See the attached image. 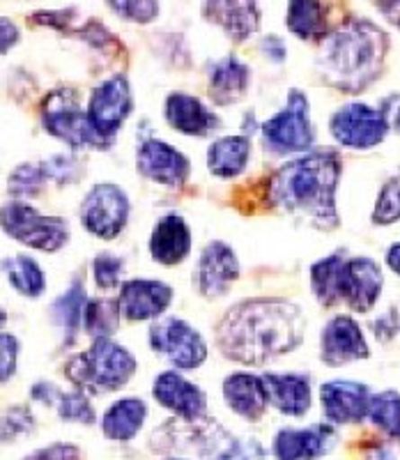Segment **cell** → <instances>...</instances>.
<instances>
[{
    "instance_id": "1",
    "label": "cell",
    "mask_w": 400,
    "mask_h": 460,
    "mask_svg": "<svg viewBox=\"0 0 400 460\" xmlns=\"http://www.w3.org/2000/svg\"><path fill=\"white\" fill-rule=\"evenodd\" d=\"M307 318L295 302L283 297H253L235 304L217 324V345L224 357L262 367L299 348Z\"/></svg>"
},
{
    "instance_id": "2",
    "label": "cell",
    "mask_w": 400,
    "mask_h": 460,
    "mask_svg": "<svg viewBox=\"0 0 400 460\" xmlns=\"http://www.w3.org/2000/svg\"><path fill=\"white\" fill-rule=\"evenodd\" d=\"M343 164L336 150H311L274 171L267 182V203L286 215L333 230L341 224L336 189Z\"/></svg>"
},
{
    "instance_id": "3",
    "label": "cell",
    "mask_w": 400,
    "mask_h": 460,
    "mask_svg": "<svg viewBox=\"0 0 400 460\" xmlns=\"http://www.w3.org/2000/svg\"><path fill=\"white\" fill-rule=\"evenodd\" d=\"M389 40L369 19H348L320 40L317 67L329 85L359 93L373 84L385 63Z\"/></svg>"
},
{
    "instance_id": "4",
    "label": "cell",
    "mask_w": 400,
    "mask_h": 460,
    "mask_svg": "<svg viewBox=\"0 0 400 460\" xmlns=\"http://www.w3.org/2000/svg\"><path fill=\"white\" fill-rule=\"evenodd\" d=\"M385 277L369 256L332 253L311 267V290L323 306L345 302L357 314H369L382 295Z\"/></svg>"
},
{
    "instance_id": "5",
    "label": "cell",
    "mask_w": 400,
    "mask_h": 460,
    "mask_svg": "<svg viewBox=\"0 0 400 460\" xmlns=\"http://www.w3.org/2000/svg\"><path fill=\"white\" fill-rule=\"evenodd\" d=\"M136 357L113 339L93 341L85 352H78L65 367V376L78 392L109 394L125 387L136 373Z\"/></svg>"
},
{
    "instance_id": "6",
    "label": "cell",
    "mask_w": 400,
    "mask_h": 460,
    "mask_svg": "<svg viewBox=\"0 0 400 460\" xmlns=\"http://www.w3.org/2000/svg\"><path fill=\"white\" fill-rule=\"evenodd\" d=\"M260 131H262L267 150L276 155L311 152L316 143V131L311 125V106H308L307 94L302 90H290L283 109L262 122Z\"/></svg>"
},
{
    "instance_id": "7",
    "label": "cell",
    "mask_w": 400,
    "mask_h": 460,
    "mask_svg": "<svg viewBox=\"0 0 400 460\" xmlns=\"http://www.w3.org/2000/svg\"><path fill=\"white\" fill-rule=\"evenodd\" d=\"M42 125L47 134L60 138L63 143L72 146L74 150L81 147H94V150H106L109 143L94 134L93 125L88 120V113L81 109L76 93L69 88L53 90L42 102Z\"/></svg>"
},
{
    "instance_id": "8",
    "label": "cell",
    "mask_w": 400,
    "mask_h": 460,
    "mask_svg": "<svg viewBox=\"0 0 400 460\" xmlns=\"http://www.w3.org/2000/svg\"><path fill=\"white\" fill-rule=\"evenodd\" d=\"M3 230L12 240L37 249V252H60L69 242V224L63 217H47L23 200L3 205Z\"/></svg>"
},
{
    "instance_id": "9",
    "label": "cell",
    "mask_w": 400,
    "mask_h": 460,
    "mask_svg": "<svg viewBox=\"0 0 400 460\" xmlns=\"http://www.w3.org/2000/svg\"><path fill=\"white\" fill-rule=\"evenodd\" d=\"M150 345L175 371H196L208 359V343L187 320H156L150 327Z\"/></svg>"
},
{
    "instance_id": "10",
    "label": "cell",
    "mask_w": 400,
    "mask_h": 460,
    "mask_svg": "<svg viewBox=\"0 0 400 460\" xmlns=\"http://www.w3.org/2000/svg\"><path fill=\"white\" fill-rule=\"evenodd\" d=\"M131 109H134V94H131L129 79L125 74H113L93 90L85 113L94 134L111 146L115 134L131 115Z\"/></svg>"
},
{
    "instance_id": "11",
    "label": "cell",
    "mask_w": 400,
    "mask_h": 460,
    "mask_svg": "<svg viewBox=\"0 0 400 460\" xmlns=\"http://www.w3.org/2000/svg\"><path fill=\"white\" fill-rule=\"evenodd\" d=\"M131 203L125 189L115 182H99L81 203V224L99 240H115L129 221Z\"/></svg>"
},
{
    "instance_id": "12",
    "label": "cell",
    "mask_w": 400,
    "mask_h": 460,
    "mask_svg": "<svg viewBox=\"0 0 400 460\" xmlns=\"http://www.w3.org/2000/svg\"><path fill=\"white\" fill-rule=\"evenodd\" d=\"M389 129L391 127L382 111L369 104H359V102L341 106L329 118V131L338 146L352 147V150H370L379 146Z\"/></svg>"
},
{
    "instance_id": "13",
    "label": "cell",
    "mask_w": 400,
    "mask_h": 460,
    "mask_svg": "<svg viewBox=\"0 0 400 460\" xmlns=\"http://www.w3.org/2000/svg\"><path fill=\"white\" fill-rule=\"evenodd\" d=\"M152 398L175 417L196 424L208 414V396L180 371H164L152 382Z\"/></svg>"
},
{
    "instance_id": "14",
    "label": "cell",
    "mask_w": 400,
    "mask_h": 460,
    "mask_svg": "<svg viewBox=\"0 0 400 460\" xmlns=\"http://www.w3.org/2000/svg\"><path fill=\"white\" fill-rule=\"evenodd\" d=\"M136 168L147 180L168 189L182 187L191 172V164L182 152L159 138H147L136 147Z\"/></svg>"
},
{
    "instance_id": "15",
    "label": "cell",
    "mask_w": 400,
    "mask_h": 460,
    "mask_svg": "<svg viewBox=\"0 0 400 460\" xmlns=\"http://www.w3.org/2000/svg\"><path fill=\"white\" fill-rule=\"evenodd\" d=\"M120 311L129 323H146L166 314L173 302V288L156 279H129L120 286Z\"/></svg>"
},
{
    "instance_id": "16",
    "label": "cell",
    "mask_w": 400,
    "mask_h": 460,
    "mask_svg": "<svg viewBox=\"0 0 400 460\" xmlns=\"http://www.w3.org/2000/svg\"><path fill=\"white\" fill-rule=\"evenodd\" d=\"M370 398L373 394L361 382L332 380L320 387L324 419L333 426L361 424L369 417Z\"/></svg>"
},
{
    "instance_id": "17",
    "label": "cell",
    "mask_w": 400,
    "mask_h": 460,
    "mask_svg": "<svg viewBox=\"0 0 400 460\" xmlns=\"http://www.w3.org/2000/svg\"><path fill=\"white\" fill-rule=\"evenodd\" d=\"M239 279V261L233 246L214 240L205 244L196 267V286L203 297H224L235 281Z\"/></svg>"
},
{
    "instance_id": "18",
    "label": "cell",
    "mask_w": 400,
    "mask_h": 460,
    "mask_svg": "<svg viewBox=\"0 0 400 460\" xmlns=\"http://www.w3.org/2000/svg\"><path fill=\"white\" fill-rule=\"evenodd\" d=\"M370 355L369 341L359 323L350 315H333L320 334V359L329 367L366 359Z\"/></svg>"
},
{
    "instance_id": "19",
    "label": "cell",
    "mask_w": 400,
    "mask_h": 460,
    "mask_svg": "<svg viewBox=\"0 0 400 460\" xmlns=\"http://www.w3.org/2000/svg\"><path fill=\"white\" fill-rule=\"evenodd\" d=\"M336 442L332 426H311V429H281L276 433L274 451L276 460H317L329 454Z\"/></svg>"
},
{
    "instance_id": "20",
    "label": "cell",
    "mask_w": 400,
    "mask_h": 460,
    "mask_svg": "<svg viewBox=\"0 0 400 460\" xmlns=\"http://www.w3.org/2000/svg\"><path fill=\"white\" fill-rule=\"evenodd\" d=\"M168 125L184 137H209L218 127V118L203 102L187 93H171L164 104Z\"/></svg>"
},
{
    "instance_id": "21",
    "label": "cell",
    "mask_w": 400,
    "mask_h": 460,
    "mask_svg": "<svg viewBox=\"0 0 400 460\" xmlns=\"http://www.w3.org/2000/svg\"><path fill=\"white\" fill-rule=\"evenodd\" d=\"M150 256L159 265H180L191 252V228L180 215H166L150 233Z\"/></svg>"
},
{
    "instance_id": "22",
    "label": "cell",
    "mask_w": 400,
    "mask_h": 460,
    "mask_svg": "<svg viewBox=\"0 0 400 460\" xmlns=\"http://www.w3.org/2000/svg\"><path fill=\"white\" fill-rule=\"evenodd\" d=\"M224 401L235 414L239 417L255 421L265 414L270 408V396H267V387L262 376H253V373H230L224 380Z\"/></svg>"
},
{
    "instance_id": "23",
    "label": "cell",
    "mask_w": 400,
    "mask_h": 460,
    "mask_svg": "<svg viewBox=\"0 0 400 460\" xmlns=\"http://www.w3.org/2000/svg\"><path fill=\"white\" fill-rule=\"evenodd\" d=\"M270 405L286 417H304L311 410V380L304 373H262Z\"/></svg>"
},
{
    "instance_id": "24",
    "label": "cell",
    "mask_w": 400,
    "mask_h": 460,
    "mask_svg": "<svg viewBox=\"0 0 400 460\" xmlns=\"http://www.w3.org/2000/svg\"><path fill=\"white\" fill-rule=\"evenodd\" d=\"M203 14L208 22L224 28L226 35L235 42H244L260 28L258 3H239V0H212L205 3Z\"/></svg>"
},
{
    "instance_id": "25",
    "label": "cell",
    "mask_w": 400,
    "mask_h": 460,
    "mask_svg": "<svg viewBox=\"0 0 400 460\" xmlns=\"http://www.w3.org/2000/svg\"><path fill=\"white\" fill-rule=\"evenodd\" d=\"M251 85V69L237 56H226L209 69V97L217 106L237 104Z\"/></svg>"
},
{
    "instance_id": "26",
    "label": "cell",
    "mask_w": 400,
    "mask_h": 460,
    "mask_svg": "<svg viewBox=\"0 0 400 460\" xmlns=\"http://www.w3.org/2000/svg\"><path fill=\"white\" fill-rule=\"evenodd\" d=\"M147 419V405L141 398H120L104 412L99 429L113 442H129L141 433Z\"/></svg>"
},
{
    "instance_id": "27",
    "label": "cell",
    "mask_w": 400,
    "mask_h": 460,
    "mask_svg": "<svg viewBox=\"0 0 400 460\" xmlns=\"http://www.w3.org/2000/svg\"><path fill=\"white\" fill-rule=\"evenodd\" d=\"M251 159V141L244 134L221 137L209 146L208 168L217 178H237Z\"/></svg>"
},
{
    "instance_id": "28",
    "label": "cell",
    "mask_w": 400,
    "mask_h": 460,
    "mask_svg": "<svg viewBox=\"0 0 400 460\" xmlns=\"http://www.w3.org/2000/svg\"><path fill=\"white\" fill-rule=\"evenodd\" d=\"M88 302L90 299L85 297L84 283L74 279L72 286L51 304V318L58 330H60V334H63L65 345H72L76 341L78 332L84 327V315Z\"/></svg>"
},
{
    "instance_id": "29",
    "label": "cell",
    "mask_w": 400,
    "mask_h": 460,
    "mask_svg": "<svg viewBox=\"0 0 400 460\" xmlns=\"http://www.w3.org/2000/svg\"><path fill=\"white\" fill-rule=\"evenodd\" d=\"M3 272H5L7 283L22 297L37 299L42 297L44 290H47L44 270L31 256H5V261H3Z\"/></svg>"
},
{
    "instance_id": "30",
    "label": "cell",
    "mask_w": 400,
    "mask_h": 460,
    "mask_svg": "<svg viewBox=\"0 0 400 460\" xmlns=\"http://www.w3.org/2000/svg\"><path fill=\"white\" fill-rule=\"evenodd\" d=\"M286 26L299 40H313V37L323 40L329 32L327 7L323 3H316V0H295L288 5Z\"/></svg>"
},
{
    "instance_id": "31",
    "label": "cell",
    "mask_w": 400,
    "mask_h": 460,
    "mask_svg": "<svg viewBox=\"0 0 400 460\" xmlns=\"http://www.w3.org/2000/svg\"><path fill=\"white\" fill-rule=\"evenodd\" d=\"M120 320H122V311H120L118 299H111V297L90 299L88 306H85L84 330L93 341L111 339V336L118 332Z\"/></svg>"
},
{
    "instance_id": "32",
    "label": "cell",
    "mask_w": 400,
    "mask_h": 460,
    "mask_svg": "<svg viewBox=\"0 0 400 460\" xmlns=\"http://www.w3.org/2000/svg\"><path fill=\"white\" fill-rule=\"evenodd\" d=\"M369 419L389 438L400 439V394L394 389L373 394Z\"/></svg>"
},
{
    "instance_id": "33",
    "label": "cell",
    "mask_w": 400,
    "mask_h": 460,
    "mask_svg": "<svg viewBox=\"0 0 400 460\" xmlns=\"http://www.w3.org/2000/svg\"><path fill=\"white\" fill-rule=\"evenodd\" d=\"M53 408H56L58 417L63 419V421H74V424L90 426L97 419L94 408L90 405L88 394L78 392V389H74V392H63L60 389L56 401H53Z\"/></svg>"
},
{
    "instance_id": "34",
    "label": "cell",
    "mask_w": 400,
    "mask_h": 460,
    "mask_svg": "<svg viewBox=\"0 0 400 460\" xmlns=\"http://www.w3.org/2000/svg\"><path fill=\"white\" fill-rule=\"evenodd\" d=\"M47 180L42 164H19L7 180V189L14 199H32L42 191Z\"/></svg>"
},
{
    "instance_id": "35",
    "label": "cell",
    "mask_w": 400,
    "mask_h": 460,
    "mask_svg": "<svg viewBox=\"0 0 400 460\" xmlns=\"http://www.w3.org/2000/svg\"><path fill=\"white\" fill-rule=\"evenodd\" d=\"M370 219L378 226H389L400 219V172L387 180L385 187L379 189Z\"/></svg>"
},
{
    "instance_id": "36",
    "label": "cell",
    "mask_w": 400,
    "mask_h": 460,
    "mask_svg": "<svg viewBox=\"0 0 400 460\" xmlns=\"http://www.w3.org/2000/svg\"><path fill=\"white\" fill-rule=\"evenodd\" d=\"M122 272H125V261L122 258L115 256V253H97L93 262V274L99 290L118 288Z\"/></svg>"
},
{
    "instance_id": "37",
    "label": "cell",
    "mask_w": 400,
    "mask_h": 460,
    "mask_svg": "<svg viewBox=\"0 0 400 460\" xmlns=\"http://www.w3.org/2000/svg\"><path fill=\"white\" fill-rule=\"evenodd\" d=\"M111 10L131 23H150L155 22L162 7L155 0H122V3H109Z\"/></svg>"
},
{
    "instance_id": "38",
    "label": "cell",
    "mask_w": 400,
    "mask_h": 460,
    "mask_svg": "<svg viewBox=\"0 0 400 460\" xmlns=\"http://www.w3.org/2000/svg\"><path fill=\"white\" fill-rule=\"evenodd\" d=\"M16 359H19V341L10 332L0 334V382L7 385L16 373Z\"/></svg>"
},
{
    "instance_id": "39",
    "label": "cell",
    "mask_w": 400,
    "mask_h": 460,
    "mask_svg": "<svg viewBox=\"0 0 400 460\" xmlns=\"http://www.w3.org/2000/svg\"><path fill=\"white\" fill-rule=\"evenodd\" d=\"M42 166L44 171H47L49 180L60 184L72 182V180L76 178V171H78V164L72 155H69V157L67 155H56V157H51L49 162H44Z\"/></svg>"
},
{
    "instance_id": "40",
    "label": "cell",
    "mask_w": 400,
    "mask_h": 460,
    "mask_svg": "<svg viewBox=\"0 0 400 460\" xmlns=\"http://www.w3.org/2000/svg\"><path fill=\"white\" fill-rule=\"evenodd\" d=\"M32 429V414L26 408H12L7 410L5 417H3V439L10 442L19 433H28Z\"/></svg>"
},
{
    "instance_id": "41",
    "label": "cell",
    "mask_w": 400,
    "mask_h": 460,
    "mask_svg": "<svg viewBox=\"0 0 400 460\" xmlns=\"http://www.w3.org/2000/svg\"><path fill=\"white\" fill-rule=\"evenodd\" d=\"M23 460H84L81 451L74 445H51L44 449H37L35 454L26 456Z\"/></svg>"
},
{
    "instance_id": "42",
    "label": "cell",
    "mask_w": 400,
    "mask_h": 460,
    "mask_svg": "<svg viewBox=\"0 0 400 460\" xmlns=\"http://www.w3.org/2000/svg\"><path fill=\"white\" fill-rule=\"evenodd\" d=\"M262 51L267 53V58H271L274 63H283L286 60V44H283V40L279 35H270L262 40Z\"/></svg>"
},
{
    "instance_id": "43",
    "label": "cell",
    "mask_w": 400,
    "mask_h": 460,
    "mask_svg": "<svg viewBox=\"0 0 400 460\" xmlns=\"http://www.w3.org/2000/svg\"><path fill=\"white\" fill-rule=\"evenodd\" d=\"M0 31H3V49H0V51L5 56V53L19 42V28H16L7 16H3V19H0Z\"/></svg>"
},
{
    "instance_id": "44",
    "label": "cell",
    "mask_w": 400,
    "mask_h": 460,
    "mask_svg": "<svg viewBox=\"0 0 400 460\" xmlns=\"http://www.w3.org/2000/svg\"><path fill=\"white\" fill-rule=\"evenodd\" d=\"M387 265H389L391 272L400 277V242L389 246V252H387Z\"/></svg>"
},
{
    "instance_id": "45",
    "label": "cell",
    "mask_w": 400,
    "mask_h": 460,
    "mask_svg": "<svg viewBox=\"0 0 400 460\" xmlns=\"http://www.w3.org/2000/svg\"><path fill=\"white\" fill-rule=\"evenodd\" d=\"M171 460H180V458H171Z\"/></svg>"
}]
</instances>
